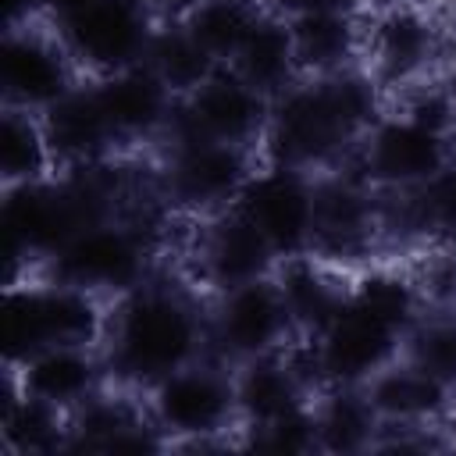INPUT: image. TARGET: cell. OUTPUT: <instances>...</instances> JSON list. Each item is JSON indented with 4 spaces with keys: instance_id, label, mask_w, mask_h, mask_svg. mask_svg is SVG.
Segmentation results:
<instances>
[{
    "instance_id": "cell-26",
    "label": "cell",
    "mask_w": 456,
    "mask_h": 456,
    "mask_svg": "<svg viewBox=\"0 0 456 456\" xmlns=\"http://www.w3.org/2000/svg\"><path fill=\"white\" fill-rule=\"evenodd\" d=\"M232 68L271 100L281 96L289 86H296L303 78V71H299V57H296L289 18H281V14L264 7L256 25L249 28L246 43L239 46Z\"/></svg>"
},
{
    "instance_id": "cell-8",
    "label": "cell",
    "mask_w": 456,
    "mask_h": 456,
    "mask_svg": "<svg viewBox=\"0 0 456 456\" xmlns=\"http://www.w3.org/2000/svg\"><path fill=\"white\" fill-rule=\"evenodd\" d=\"M452 157H456V146L449 135H438L403 118L399 110L385 107V114L363 132V139L342 164H349L381 196H399V192L420 189Z\"/></svg>"
},
{
    "instance_id": "cell-37",
    "label": "cell",
    "mask_w": 456,
    "mask_h": 456,
    "mask_svg": "<svg viewBox=\"0 0 456 456\" xmlns=\"http://www.w3.org/2000/svg\"><path fill=\"white\" fill-rule=\"evenodd\" d=\"M442 428H445V438H449V449H456V406H452V413H449V420H445Z\"/></svg>"
},
{
    "instance_id": "cell-12",
    "label": "cell",
    "mask_w": 456,
    "mask_h": 456,
    "mask_svg": "<svg viewBox=\"0 0 456 456\" xmlns=\"http://www.w3.org/2000/svg\"><path fill=\"white\" fill-rule=\"evenodd\" d=\"M271 121V96L249 86L232 64L214 68V75L178 100L167 139H217L260 150ZM164 139V142H167Z\"/></svg>"
},
{
    "instance_id": "cell-23",
    "label": "cell",
    "mask_w": 456,
    "mask_h": 456,
    "mask_svg": "<svg viewBox=\"0 0 456 456\" xmlns=\"http://www.w3.org/2000/svg\"><path fill=\"white\" fill-rule=\"evenodd\" d=\"M71 413L28 395L11 370H4L0 403V449L7 456H57L68 452Z\"/></svg>"
},
{
    "instance_id": "cell-17",
    "label": "cell",
    "mask_w": 456,
    "mask_h": 456,
    "mask_svg": "<svg viewBox=\"0 0 456 456\" xmlns=\"http://www.w3.org/2000/svg\"><path fill=\"white\" fill-rule=\"evenodd\" d=\"M4 370H11L28 395L64 413H75L110 381L100 346H50L18 363H4Z\"/></svg>"
},
{
    "instance_id": "cell-19",
    "label": "cell",
    "mask_w": 456,
    "mask_h": 456,
    "mask_svg": "<svg viewBox=\"0 0 456 456\" xmlns=\"http://www.w3.org/2000/svg\"><path fill=\"white\" fill-rule=\"evenodd\" d=\"M367 399L378 410L381 424H413V428H442L456 406V392L431 378L424 367L406 360L403 353L381 367L367 385Z\"/></svg>"
},
{
    "instance_id": "cell-2",
    "label": "cell",
    "mask_w": 456,
    "mask_h": 456,
    "mask_svg": "<svg viewBox=\"0 0 456 456\" xmlns=\"http://www.w3.org/2000/svg\"><path fill=\"white\" fill-rule=\"evenodd\" d=\"M385 107L388 93L363 64L335 75H306L271 100L260 157L314 175L338 167Z\"/></svg>"
},
{
    "instance_id": "cell-30",
    "label": "cell",
    "mask_w": 456,
    "mask_h": 456,
    "mask_svg": "<svg viewBox=\"0 0 456 456\" xmlns=\"http://www.w3.org/2000/svg\"><path fill=\"white\" fill-rule=\"evenodd\" d=\"M403 356L456 392V306H428L406 331Z\"/></svg>"
},
{
    "instance_id": "cell-4",
    "label": "cell",
    "mask_w": 456,
    "mask_h": 456,
    "mask_svg": "<svg viewBox=\"0 0 456 456\" xmlns=\"http://www.w3.org/2000/svg\"><path fill=\"white\" fill-rule=\"evenodd\" d=\"M142 399L167 449H239L232 363L207 353L142 388Z\"/></svg>"
},
{
    "instance_id": "cell-24",
    "label": "cell",
    "mask_w": 456,
    "mask_h": 456,
    "mask_svg": "<svg viewBox=\"0 0 456 456\" xmlns=\"http://www.w3.org/2000/svg\"><path fill=\"white\" fill-rule=\"evenodd\" d=\"M353 310L367 314L370 321L399 331L406 338V331L417 324V317L428 310L420 281L413 271L385 264V260H367L363 267H356L349 274V299Z\"/></svg>"
},
{
    "instance_id": "cell-28",
    "label": "cell",
    "mask_w": 456,
    "mask_h": 456,
    "mask_svg": "<svg viewBox=\"0 0 456 456\" xmlns=\"http://www.w3.org/2000/svg\"><path fill=\"white\" fill-rule=\"evenodd\" d=\"M260 11H264L260 0H192L178 14V21L217 64H232L249 28L256 25Z\"/></svg>"
},
{
    "instance_id": "cell-9",
    "label": "cell",
    "mask_w": 456,
    "mask_h": 456,
    "mask_svg": "<svg viewBox=\"0 0 456 456\" xmlns=\"http://www.w3.org/2000/svg\"><path fill=\"white\" fill-rule=\"evenodd\" d=\"M207 335L210 356L224 363L285 349L296 338V324L274 274L207 296Z\"/></svg>"
},
{
    "instance_id": "cell-18",
    "label": "cell",
    "mask_w": 456,
    "mask_h": 456,
    "mask_svg": "<svg viewBox=\"0 0 456 456\" xmlns=\"http://www.w3.org/2000/svg\"><path fill=\"white\" fill-rule=\"evenodd\" d=\"M39 118H43V128H46V139L53 146L61 171L93 167V164L121 157V142L110 128L89 78H82L71 93H64L57 103H50Z\"/></svg>"
},
{
    "instance_id": "cell-31",
    "label": "cell",
    "mask_w": 456,
    "mask_h": 456,
    "mask_svg": "<svg viewBox=\"0 0 456 456\" xmlns=\"http://www.w3.org/2000/svg\"><path fill=\"white\" fill-rule=\"evenodd\" d=\"M239 449L249 452H271V456H314L317 449V420L314 406L303 403L289 413H281L271 424L260 428H242L239 431Z\"/></svg>"
},
{
    "instance_id": "cell-27",
    "label": "cell",
    "mask_w": 456,
    "mask_h": 456,
    "mask_svg": "<svg viewBox=\"0 0 456 456\" xmlns=\"http://www.w3.org/2000/svg\"><path fill=\"white\" fill-rule=\"evenodd\" d=\"M57 175H61V164L46 139L43 118L36 110L0 103V182L4 189L46 182Z\"/></svg>"
},
{
    "instance_id": "cell-15",
    "label": "cell",
    "mask_w": 456,
    "mask_h": 456,
    "mask_svg": "<svg viewBox=\"0 0 456 456\" xmlns=\"http://www.w3.org/2000/svg\"><path fill=\"white\" fill-rule=\"evenodd\" d=\"M121 150L128 146H160L175 121V93L150 71V64H132L114 75L89 78Z\"/></svg>"
},
{
    "instance_id": "cell-13",
    "label": "cell",
    "mask_w": 456,
    "mask_h": 456,
    "mask_svg": "<svg viewBox=\"0 0 456 456\" xmlns=\"http://www.w3.org/2000/svg\"><path fill=\"white\" fill-rule=\"evenodd\" d=\"M189 256H192V285L207 296L267 278L281 260L274 246L260 235V228L235 203L228 210L196 221Z\"/></svg>"
},
{
    "instance_id": "cell-25",
    "label": "cell",
    "mask_w": 456,
    "mask_h": 456,
    "mask_svg": "<svg viewBox=\"0 0 456 456\" xmlns=\"http://www.w3.org/2000/svg\"><path fill=\"white\" fill-rule=\"evenodd\" d=\"M317 420V449L328 456L374 452L381 417L367 399L363 385H324L310 399Z\"/></svg>"
},
{
    "instance_id": "cell-14",
    "label": "cell",
    "mask_w": 456,
    "mask_h": 456,
    "mask_svg": "<svg viewBox=\"0 0 456 456\" xmlns=\"http://www.w3.org/2000/svg\"><path fill=\"white\" fill-rule=\"evenodd\" d=\"M235 207L260 228L274 253L299 256L314 242V171L264 160L242 185Z\"/></svg>"
},
{
    "instance_id": "cell-10",
    "label": "cell",
    "mask_w": 456,
    "mask_h": 456,
    "mask_svg": "<svg viewBox=\"0 0 456 456\" xmlns=\"http://www.w3.org/2000/svg\"><path fill=\"white\" fill-rule=\"evenodd\" d=\"M53 25L78 75L100 78L142 64L160 18L139 0H96Z\"/></svg>"
},
{
    "instance_id": "cell-11",
    "label": "cell",
    "mask_w": 456,
    "mask_h": 456,
    "mask_svg": "<svg viewBox=\"0 0 456 456\" xmlns=\"http://www.w3.org/2000/svg\"><path fill=\"white\" fill-rule=\"evenodd\" d=\"M78 82L82 75L50 18L0 28V103L43 114Z\"/></svg>"
},
{
    "instance_id": "cell-36",
    "label": "cell",
    "mask_w": 456,
    "mask_h": 456,
    "mask_svg": "<svg viewBox=\"0 0 456 456\" xmlns=\"http://www.w3.org/2000/svg\"><path fill=\"white\" fill-rule=\"evenodd\" d=\"M442 75L452 82V89H456V32L449 36V46H445V61H442Z\"/></svg>"
},
{
    "instance_id": "cell-21",
    "label": "cell",
    "mask_w": 456,
    "mask_h": 456,
    "mask_svg": "<svg viewBox=\"0 0 456 456\" xmlns=\"http://www.w3.org/2000/svg\"><path fill=\"white\" fill-rule=\"evenodd\" d=\"M289 25H292V43H296L303 78L306 75H335V71L363 64L367 7L299 14V18H289Z\"/></svg>"
},
{
    "instance_id": "cell-29",
    "label": "cell",
    "mask_w": 456,
    "mask_h": 456,
    "mask_svg": "<svg viewBox=\"0 0 456 456\" xmlns=\"http://www.w3.org/2000/svg\"><path fill=\"white\" fill-rule=\"evenodd\" d=\"M146 64L150 71L175 93V100L189 96L196 86H203L214 68H221L192 36L178 18H160L150 50H146Z\"/></svg>"
},
{
    "instance_id": "cell-22",
    "label": "cell",
    "mask_w": 456,
    "mask_h": 456,
    "mask_svg": "<svg viewBox=\"0 0 456 456\" xmlns=\"http://www.w3.org/2000/svg\"><path fill=\"white\" fill-rule=\"evenodd\" d=\"M232 381H235V403H239V431L271 424L281 413L314 399L310 388L292 370L285 349L232 363Z\"/></svg>"
},
{
    "instance_id": "cell-5",
    "label": "cell",
    "mask_w": 456,
    "mask_h": 456,
    "mask_svg": "<svg viewBox=\"0 0 456 456\" xmlns=\"http://www.w3.org/2000/svg\"><path fill=\"white\" fill-rule=\"evenodd\" d=\"M157 267V224L146 214L107 217L68 239L39 274L78 285L100 299H118L142 285Z\"/></svg>"
},
{
    "instance_id": "cell-6",
    "label": "cell",
    "mask_w": 456,
    "mask_h": 456,
    "mask_svg": "<svg viewBox=\"0 0 456 456\" xmlns=\"http://www.w3.org/2000/svg\"><path fill=\"white\" fill-rule=\"evenodd\" d=\"M260 164V150L217 142V139H167L160 142L157 192L178 217L200 221L228 210L249 175Z\"/></svg>"
},
{
    "instance_id": "cell-35",
    "label": "cell",
    "mask_w": 456,
    "mask_h": 456,
    "mask_svg": "<svg viewBox=\"0 0 456 456\" xmlns=\"http://www.w3.org/2000/svg\"><path fill=\"white\" fill-rule=\"evenodd\" d=\"M139 4H146L157 18H178L192 0H139Z\"/></svg>"
},
{
    "instance_id": "cell-1",
    "label": "cell",
    "mask_w": 456,
    "mask_h": 456,
    "mask_svg": "<svg viewBox=\"0 0 456 456\" xmlns=\"http://www.w3.org/2000/svg\"><path fill=\"white\" fill-rule=\"evenodd\" d=\"M100 353L110 381L135 392L207 356V292L153 271L142 285L110 299Z\"/></svg>"
},
{
    "instance_id": "cell-3",
    "label": "cell",
    "mask_w": 456,
    "mask_h": 456,
    "mask_svg": "<svg viewBox=\"0 0 456 456\" xmlns=\"http://www.w3.org/2000/svg\"><path fill=\"white\" fill-rule=\"evenodd\" d=\"M110 303L57 281L50 274H32L25 281L4 285L0 306V349L4 363H18L50 346H100L107 331Z\"/></svg>"
},
{
    "instance_id": "cell-32",
    "label": "cell",
    "mask_w": 456,
    "mask_h": 456,
    "mask_svg": "<svg viewBox=\"0 0 456 456\" xmlns=\"http://www.w3.org/2000/svg\"><path fill=\"white\" fill-rule=\"evenodd\" d=\"M267 11L281 18H299V14H317V11H346V7H367V0H264Z\"/></svg>"
},
{
    "instance_id": "cell-38",
    "label": "cell",
    "mask_w": 456,
    "mask_h": 456,
    "mask_svg": "<svg viewBox=\"0 0 456 456\" xmlns=\"http://www.w3.org/2000/svg\"><path fill=\"white\" fill-rule=\"evenodd\" d=\"M260 4H264V0H260Z\"/></svg>"
},
{
    "instance_id": "cell-20",
    "label": "cell",
    "mask_w": 456,
    "mask_h": 456,
    "mask_svg": "<svg viewBox=\"0 0 456 456\" xmlns=\"http://www.w3.org/2000/svg\"><path fill=\"white\" fill-rule=\"evenodd\" d=\"M349 274L353 271H342L314 253L278 260L274 281L285 296L296 335H317L342 314L349 299Z\"/></svg>"
},
{
    "instance_id": "cell-7",
    "label": "cell",
    "mask_w": 456,
    "mask_h": 456,
    "mask_svg": "<svg viewBox=\"0 0 456 456\" xmlns=\"http://www.w3.org/2000/svg\"><path fill=\"white\" fill-rule=\"evenodd\" d=\"M449 36L431 7L417 0H381L367 11L363 25V68L385 86V93H399L428 75L442 71Z\"/></svg>"
},
{
    "instance_id": "cell-16",
    "label": "cell",
    "mask_w": 456,
    "mask_h": 456,
    "mask_svg": "<svg viewBox=\"0 0 456 456\" xmlns=\"http://www.w3.org/2000/svg\"><path fill=\"white\" fill-rule=\"evenodd\" d=\"M321 356V370L328 385H367L381 367H388L403 353V335L353 310L342 314L317 335H310Z\"/></svg>"
},
{
    "instance_id": "cell-33",
    "label": "cell",
    "mask_w": 456,
    "mask_h": 456,
    "mask_svg": "<svg viewBox=\"0 0 456 456\" xmlns=\"http://www.w3.org/2000/svg\"><path fill=\"white\" fill-rule=\"evenodd\" d=\"M32 18H46L43 14V0H0V28L32 21Z\"/></svg>"
},
{
    "instance_id": "cell-34",
    "label": "cell",
    "mask_w": 456,
    "mask_h": 456,
    "mask_svg": "<svg viewBox=\"0 0 456 456\" xmlns=\"http://www.w3.org/2000/svg\"><path fill=\"white\" fill-rule=\"evenodd\" d=\"M89 4H96V0H43V14L50 21H61V18H68V14H75V11L89 7Z\"/></svg>"
}]
</instances>
